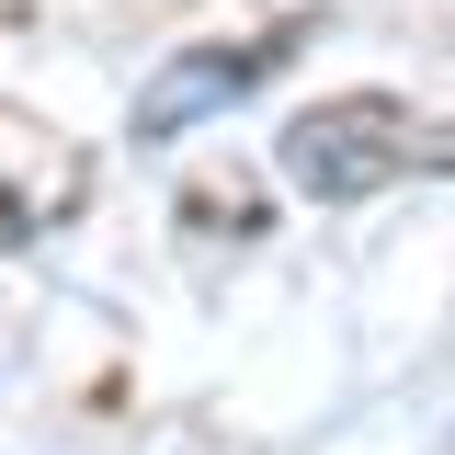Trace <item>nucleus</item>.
<instances>
[{
  "mask_svg": "<svg viewBox=\"0 0 455 455\" xmlns=\"http://www.w3.org/2000/svg\"><path fill=\"white\" fill-rule=\"evenodd\" d=\"M274 160H284V182H296L307 205H364L376 182L410 171V103H387V92L307 103V114L274 137Z\"/></svg>",
  "mask_w": 455,
  "mask_h": 455,
  "instance_id": "obj_1",
  "label": "nucleus"
},
{
  "mask_svg": "<svg viewBox=\"0 0 455 455\" xmlns=\"http://www.w3.org/2000/svg\"><path fill=\"white\" fill-rule=\"evenodd\" d=\"M274 57H284V46H182V57H160V80L137 92V137L160 148V137H182L194 114L262 92V80H274Z\"/></svg>",
  "mask_w": 455,
  "mask_h": 455,
  "instance_id": "obj_2",
  "label": "nucleus"
}]
</instances>
